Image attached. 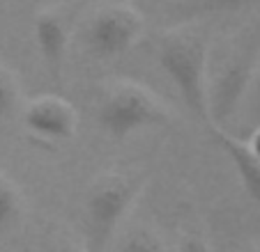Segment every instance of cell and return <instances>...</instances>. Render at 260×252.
Segmentation results:
<instances>
[{
  "label": "cell",
  "mask_w": 260,
  "mask_h": 252,
  "mask_svg": "<svg viewBox=\"0 0 260 252\" xmlns=\"http://www.w3.org/2000/svg\"><path fill=\"white\" fill-rule=\"evenodd\" d=\"M159 64L175 82L182 101L203 121L207 110V34L196 28L166 30L159 41Z\"/></svg>",
  "instance_id": "obj_1"
},
{
  "label": "cell",
  "mask_w": 260,
  "mask_h": 252,
  "mask_svg": "<svg viewBox=\"0 0 260 252\" xmlns=\"http://www.w3.org/2000/svg\"><path fill=\"white\" fill-rule=\"evenodd\" d=\"M168 121L171 112L166 103L141 82H113L99 101V124L115 140H122L141 129L166 126Z\"/></svg>",
  "instance_id": "obj_2"
},
{
  "label": "cell",
  "mask_w": 260,
  "mask_h": 252,
  "mask_svg": "<svg viewBox=\"0 0 260 252\" xmlns=\"http://www.w3.org/2000/svg\"><path fill=\"white\" fill-rule=\"evenodd\" d=\"M260 62V32L246 34L240 44L233 49L221 62L219 71L214 73L207 85V110L210 124L226 121L237 110L246 88L255 76V67Z\"/></svg>",
  "instance_id": "obj_3"
},
{
  "label": "cell",
  "mask_w": 260,
  "mask_h": 252,
  "mask_svg": "<svg viewBox=\"0 0 260 252\" xmlns=\"http://www.w3.org/2000/svg\"><path fill=\"white\" fill-rule=\"evenodd\" d=\"M138 195V179L122 172L97 177L88 193V225L94 247H104Z\"/></svg>",
  "instance_id": "obj_4"
},
{
  "label": "cell",
  "mask_w": 260,
  "mask_h": 252,
  "mask_svg": "<svg viewBox=\"0 0 260 252\" xmlns=\"http://www.w3.org/2000/svg\"><path fill=\"white\" fill-rule=\"evenodd\" d=\"M143 32V16L129 5L102 7L85 25L88 49L99 58L124 55Z\"/></svg>",
  "instance_id": "obj_5"
},
{
  "label": "cell",
  "mask_w": 260,
  "mask_h": 252,
  "mask_svg": "<svg viewBox=\"0 0 260 252\" xmlns=\"http://www.w3.org/2000/svg\"><path fill=\"white\" fill-rule=\"evenodd\" d=\"M23 124L30 133L46 140H69L76 133L79 112L64 97L44 94L23 108Z\"/></svg>",
  "instance_id": "obj_6"
},
{
  "label": "cell",
  "mask_w": 260,
  "mask_h": 252,
  "mask_svg": "<svg viewBox=\"0 0 260 252\" xmlns=\"http://www.w3.org/2000/svg\"><path fill=\"white\" fill-rule=\"evenodd\" d=\"M72 19L62 7H46L35 16V41L53 80H62V64L69 46Z\"/></svg>",
  "instance_id": "obj_7"
},
{
  "label": "cell",
  "mask_w": 260,
  "mask_h": 252,
  "mask_svg": "<svg viewBox=\"0 0 260 252\" xmlns=\"http://www.w3.org/2000/svg\"><path fill=\"white\" fill-rule=\"evenodd\" d=\"M212 133H214L216 142L221 145V149L226 151L228 158L233 160L246 193H249L255 202H260V156H255L253 151H251L246 140H237L231 133L221 131L216 124L212 126Z\"/></svg>",
  "instance_id": "obj_8"
},
{
  "label": "cell",
  "mask_w": 260,
  "mask_h": 252,
  "mask_svg": "<svg viewBox=\"0 0 260 252\" xmlns=\"http://www.w3.org/2000/svg\"><path fill=\"white\" fill-rule=\"evenodd\" d=\"M21 216V193L7 177H0V227L12 225Z\"/></svg>",
  "instance_id": "obj_9"
},
{
  "label": "cell",
  "mask_w": 260,
  "mask_h": 252,
  "mask_svg": "<svg viewBox=\"0 0 260 252\" xmlns=\"http://www.w3.org/2000/svg\"><path fill=\"white\" fill-rule=\"evenodd\" d=\"M19 80L7 67L0 64V117H10L19 106Z\"/></svg>",
  "instance_id": "obj_10"
},
{
  "label": "cell",
  "mask_w": 260,
  "mask_h": 252,
  "mask_svg": "<svg viewBox=\"0 0 260 252\" xmlns=\"http://www.w3.org/2000/svg\"><path fill=\"white\" fill-rule=\"evenodd\" d=\"M124 247L127 250H159L161 247V243L157 241V238L152 236V234H147V232H138L134 238H129L127 243H124Z\"/></svg>",
  "instance_id": "obj_11"
},
{
  "label": "cell",
  "mask_w": 260,
  "mask_h": 252,
  "mask_svg": "<svg viewBox=\"0 0 260 252\" xmlns=\"http://www.w3.org/2000/svg\"><path fill=\"white\" fill-rule=\"evenodd\" d=\"M246 145L251 147V151H253L255 156H260V129H255L253 131V136L246 140Z\"/></svg>",
  "instance_id": "obj_12"
},
{
  "label": "cell",
  "mask_w": 260,
  "mask_h": 252,
  "mask_svg": "<svg viewBox=\"0 0 260 252\" xmlns=\"http://www.w3.org/2000/svg\"><path fill=\"white\" fill-rule=\"evenodd\" d=\"M258 78H255V106H258V110H260V62H258Z\"/></svg>",
  "instance_id": "obj_13"
}]
</instances>
